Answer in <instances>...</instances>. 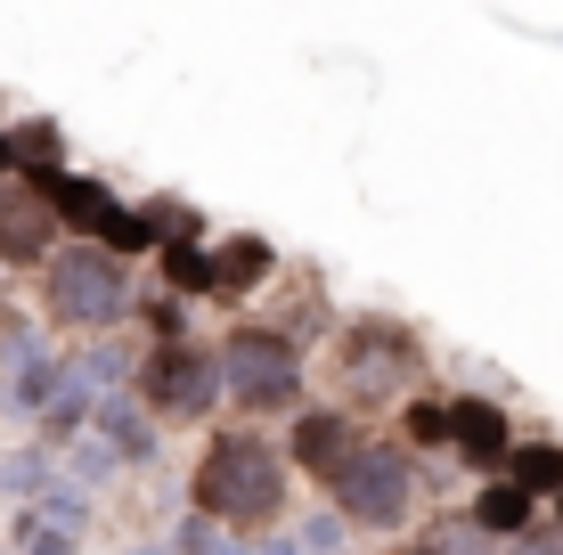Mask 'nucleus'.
<instances>
[{"label":"nucleus","instance_id":"obj_1","mask_svg":"<svg viewBox=\"0 0 563 555\" xmlns=\"http://www.w3.org/2000/svg\"><path fill=\"white\" fill-rule=\"evenodd\" d=\"M197 507L229 531H269L286 514V457L262 433H212L197 466Z\"/></svg>","mask_w":563,"mask_h":555},{"label":"nucleus","instance_id":"obj_2","mask_svg":"<svg viewBox=\"0 0 563 555\" xmlns=\"http://www.w3.org/2000/svg\"><path fill=\"white\" fill-rule=\"evenodd\" d=\"M49 319H66V328H99L131 302V278H123V254H107V245H74V254H49Z\"/></svg>","mask_w":563,"mask_h":555},{"label":"nucleus","instance_id":"obj_3","mask_svg":"<svg viewBox=\"0 0 563 555\" xmlns=\"http://www.w3.org/2000/svg\"><path fill=\"white\" fill-rule=\"evenodd\" d=\"M212 392H221V368H212V352H205V343H188V335H164L140 359V400H147L155 417H172V425L205 417Z\"/></svg>","mask_w":563,"mask_h":555},{"label":"nucleus","instance_id":"obj_4","mask_svg":"<svg viewBox=\"0 0 563 555\" xmlns=\"http://www.w3.org/2000/svg\"><path fill=\"white\" fill-rule=\"evenodd\" d=\"M212 368L229 376V392H238L245 409H278V400H295V385H302V359L278 328H238Z\"/></svg>","mask_w":563,"mask_h":555},{"label":"nucleus","instance_id":"obj_5","mask_svg":"<svg viewBox=\"0 0 563 555\" xmlns=\"http://www.w3.org/2000/svg\"><path fill=\"white\" fill-rule=\"evenodd\" d=\"M57 254V213H49V197L33 180H0V262L9 270H42V262Z\"/></svg>","mask_w":563,"mask_h":555},{"label":"nucleus","instance_id":"obj_6","mask_svg":"<svg viewBox=\"0 0 563 555\" xmlns=\"http://www.w3.org/2000/svg\"><path fill=\"white\" fill-rule=\"evenodd\" d=\"M327 490H335L343 514H360V523H400V507H409V457H393V449H360Z\"/></svg>","mask_w":563,"mask_h":555},{"label":"nucleus","instance_id":"obj_7","mask_svg":"<svg viewBox=\"0 0 563 555\" xmlns=\"http://www.w3.org/2000/svg\"><path fill=\"white\" fill-rule=\"evenodd\" d=\"M352 457H360V425L335 417V409H310V417H295V433H286V466H302L310 482H335Z\"/></svg>","mask_w":563,"mask_h":555},{"label":"nucleus","instance_id":"obj_8","mask_svg":"<svg viewBox=\"0 0 563 555\" xmlns=\"http://www.w3.org/2000/svg\"><path fill=\"white\" fill-rule=\"evenodd\" d=\"M417 359V343L400 335V328H352L343 335V376H384V392H400V368Z\"/></svg>","mask_w":563,"mask_h":555},{"label":"nucleus","instance_id":"obj_9","mask_svg":"<svg viewBox=\"0 0 563 555\" xmlns=\"http://www.w3.org/2000/svg\"><path fill=\"white\" fill-rule=\"evenodd\" d=\"M450 442L474 457V466H498V457H507V417H498V400H457L450 409Z\"/></svg>","mask_w":563,"mask_h":555},{"label":"nucleus","instance_id":"obj_10","mask_svg":"<svg viewBox=\"0 0 563 555\" xmlns=\"http://www.w3.org/2000/svg\"><path fill=\"white\" fill-rule=\"evenodd\" d=\"M212 295H245V286H262L269 270H278V254H269L262 237H229V245H212Z\"/></svg>","mask_w":563,"mask_h":555},{"label":"nucleus","instance_id":"obj_11","mask_svg":"<svg viewBox=\"0 0 563 555\" xmlns=\"http://www.w3.org/2000/svg\"><path fill=\"white\" fill-rule=\"evenodd\" d=\"M507 482H515V490H531V499H555V490H563V449H555V442L507 449Z\"/></svg>","mask_w":563,"mask_h":555},{"label":"nucleus","instance_id":"obj_12","mask_svg":"<svg viewBox=\"0 0 563 555\" xmlns=\"http://www.w3.org/2000/svg\"><path fill=\"white\" fill-rule=\"evenodd\" d=\"M474 523H482V531H531V490L490 482V490L474 499Z\"/></svg>","mask_w":563,"mask_h":555},{"label":"nucleus","instance_id":"obj_13","mask_svg":"<svg viewBox=\"0 0 563 555\" xmlns=\"http://www.w3.org/2000/svg\"><path fill=\"white\" fill-rule=\"evenodd\" d=\"M164 278L180 286V295H212V262L197 245H164Z\"/></svg>","mask_w":563,"mask_h":555},{"label":"nucleus","instance_id":"obj_14","mask_svg":"<svg viewBox=\"0 0 563 555\" xmlns=\"http://www.w3.org/2000/svg\"><path fill=\"white\" fill-rule=\"evenodd\" d=\"M409 433L417 442H450V409H409Z\"/></svg>","mask_w":563,"mask_h":555},{"label":"nucleus","instance_id":"obj_15","mask_svg":"<svg viewBox=\"0 0 563 555\" xmlns=\"http://www.w3.org/2000/svg\"><path fill=\"white\" fill-rule=\"evenodd\" d=\"M9 171H16V156H9V131H0V180H9Z\"/></svg>","mask_w":563,"mask_h":555},{"label":"nucleus","instance_id":"obj_16","mask_svg":"<svg viewBox=\"0 0 563 555\" xmlns=\"http://www.w3.org/2000/svg\"><path fill=\"white\" fill-rule=\"evenodd\" d=\"M384 555H433V547H384Z\"/></svg>","mask_w":563,"mask_h":555},{"label":"nucleus","instance_id":"obj_17","mask_svg":"<svg viewBox=\"0 0 563 555\" xmlns=\"http://www.w3.org/2000/svg\"><path fill=\"white\" fill-rule=\"evenodd\" d=\"M555 514H563V490H555Z\"/></svg>","mask_w":563,"mask_h":555}]
</instances>
